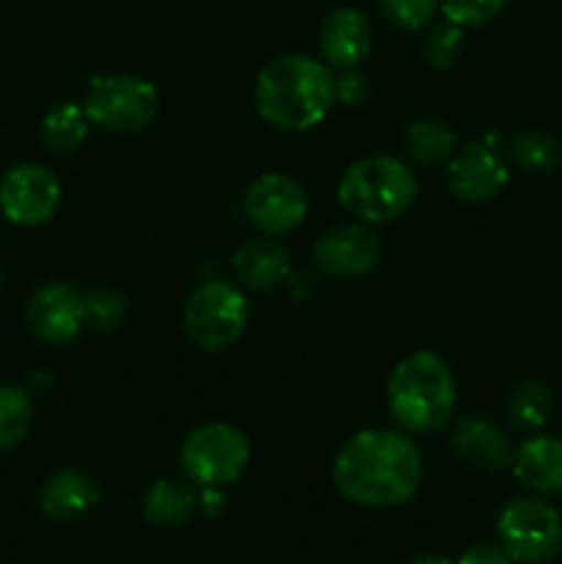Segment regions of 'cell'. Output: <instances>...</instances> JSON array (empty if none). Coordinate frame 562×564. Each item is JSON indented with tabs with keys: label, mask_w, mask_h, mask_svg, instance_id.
<instances>
[{
	"label": "cell",
	"mask_w": 562,
	"mask_h": 564,
	"mask_svg": "<svg viewBox=\"0 0 562 564\" xmlns=\"http://www.w3.org/2000/svg\"><path fill=\"white\" fill-rule=\"evenodd\" d=\"M422 455L406 435L361 430L334 457V485L358 507H397L422 488Z\"/></svg>",
	"instance_id": "obj_1"
},
{
	"label": "cell",
	"mask_w": 562,
	"mask_h": 564,
	"mask_svg": "<svg viewBox=\"0 0 562 564\" xmlns=\"http://www.w3.org/2000/svg\"><path fill=\"white\" fill-rule=\"evenodd\" d=\"M257 110L268 124L301 132L325 119L336 99V80L309 55H281L257 77Z\"/></svg>",
	"instance_id": "obj_2"
},
{
	"label": "cell",
	"mask_w": 562,
	"mask_h": 564,
	"mask_svg": "<svg viewBox=\"0 0 562 564\" xmlns=\"http://www.w3.org/2000/svg\"><path fill=\"white\" fill-rule=\"evenodd\" d=\"M455 378L444 358L430 350L411 352L389 378V408L411 433H435L455 413Z\"/></svg>",
	"instance_id": "obj_3"
},
{
	"label": "cell",
	"mask_w": 562,
	"mask_h": 564,
	"mask_svg": "<svg viewBox=\"0 0 562 564\" xmlns=\"http://www.w3.org/2000/svg\"><path fill=\"white\" fill-rule=\"evenodd\" d=\"M417 191V176L402 160L372 154L345 171L336 196L364 224H389L411 207Z\"/></svg>",
	"instance_id": "obj_4"
},
{
	"label": "cell",
	"mask_w": 562,
	"mask_h": 564,
	"mask_svg": "<svg viewBox=\"0 0 562 564\" xmlns=\"http://www.w3.org/2000/svg\"><path fill=\"white\" fill-rule=\"evenodd\" d=\"M248 457L251 446L242 430L213 422L187 435L180 449V466L185 477L202 488H224L246 471Z\"/></svg>",
	"instance_id": "obj_5"
},
{
	"label": "cell",
	"mask_w": 562,
	"mask_h": 564,
	"mask_svg": "<svg viewBox=\"0 0 562 564\" xmlns=\"http://www.w3.org/2000/svg\"><path fill=\"white\" fill-rule=\"evenodd\" d=\"M248 325V301L226 281H204L191 292L185 306V334L207 352L226 350Z\"/></svg>",
	"instance_id": "obj_6"
},
{
	"label": "cell",
	"mask_w": 562,
	"mask_h": 564,
	"mask_svg": "<svg viewBox=\"0 0 562 564\" xmlns=\"http://www.w3.org/2000/svg\"><path fill=\"white\" fill-rule=\"evenodd\" d=\"M496 534L512 562L543 564L560 554L562 518L549 501L538 496H521L499 512Z\"/></svg>",
	"instance_id": "obj_7"
},
{
	"label": "cell",
	"mask_w": 562,
	"mask_h": 564,
	"mask_svg": "<svg viewBox=\"0 0 562 564\" xmlns=\"http://www.w3.org/2000/svg\"><path fill=\"white\" fill-rule=\"evenodd\" d=\"M86 116L110 132H138L154 121L160 110L158 88L136 75L97 77L88 88Z\"/></svg>",
	"instance_id": "obj_8"
},
{
	"label": "cell",
	"mask_w": 562,
	"mask_h": 564,
	"mask_svg": "<svg viewBox=\"0 0 562 564\" xmlns=\"http://www.w3.org/2000/svg\"><path fill=\"white\" fill-rule=\"evenodd\" d=\"M61 204V182L39 163H22L0 180V213L17 226H42Z\"/></svg>",
	"instance_id": "obj_9"
},
{
	"label": "cell",
	"mask_w": 562,
	"mask_h": 564,
	"mask_svg": "<svg viewBox=\"0 0 562 564\" xmlns=\"http://www.w3.org/2000/svg\"><path fill=\"white\" fill-rule=\"evenodd\" d=\"M306 193L292 176L264 174L246 191V215L264 235H287L306 218Z\"/></svg>",
	"instance_id": "obj_10"
},
{
	"label": "cell",
	"mask_w": 562,
	"mask_h": 564,
	"mask_svg": "<svg viewBox=\"0 0 562 564\" xmlns=\"http://www.w3.org/2000/svg\"><path fill=\"white\" fill-rule=\"evenodd\" d=\"M380 259V240L367 226H339L314 242V262L325 275L356 279L369 273Z\"/></svg>",
	"instance_id": "obj_11"
},
{
	"label": "cell",
	"mask_w": 562,
	"mask_h": 564,
	"mask_svg": "<svg viewBox=\"0 0 562 564\" xmlns=\"http://www.w3.org/2000/svg\"><path fill=\"white\" fill-rule=\"evenodd\" d=\"M28 323L36 339L47 345H66L86 323L83 295L69 284H44L28 303Z\"/></svg>",
	"instance_id": "obj_12"
},
{
	"label": "cell",
	"mask_w": 562,
	"mask_h": 564,
	"mask_svg": "<svg viewBox=\"0 0 562 564\" xmlns=\"http://www.w3.org/2000/svg\"><path fill=\"white\" fill-rule=\"evenodd\" d=\"M450 187L463 202H488L507 185V165L485 143H468L450 160Z\"/></svg>",
	"instance_id": "obj_13"
},
{
	"label": "cell",
	"mask_w": 562,
	"mask_h": 564,
	"mask_svg": "<svg viewBox=\"0 0 562 564\" xmlns=\"http://www.w3.org/2000/svg\"><path fill=\"white\" fill-rule=\"evenodd\" d=\"M320 50L336 69H356L372 50V28L356 9H334L320 25Z\"/></svg>",
	"instance_id": "obj_14"
},
{
	"label": "cell",
	"mask_w": 562,
	"mask_h": 564,
	"mask_svg": "<svg viewBox=\"0 0 562 564\" xmlns=\"http://www.w3.org/2000/svg\"><path fill=\"white\" fill-rule=\"evenodd\" d=\"M452 446L463 463L479 468V471H501L512 463L510 441L488 419H461L455 433H452Z\"/></svg>",
	"instance_id": "obj_15"
},
{
	"label": "cell",
	"mask_w": 562,
	"mask_h": 564,
	"mask_svg": "<svg viewBox=\"0 0 562 564\" xmlns=\"http://www.w3.org/2000/svg\"><path fill=\"white\" fill-rule=\"evenodd\" d=\"M512 474L523 488L540 496L562 494V438H529L512 457Z\"/></svg>",
	"instance_id": "obj_16"
},
{
	"label": "cell",
	"mask_w": 562,
	"mask_h": 564,
	"mask_svg": "<svg viewBox=\"0 0 562 564\" xmlns=\"http://www.w3.org/2000/svg\"><path fill=\"white\" fill-rule=\"evenodd\" d=\"M99 501V490L86 474L58 471L47 477L39 490V507L53 521H77L91 512Z\"/></svg>",
	"instance_id": "obj_17"
},
{
	"label": "cell",
	"mask_w": 562,
	"mask_h": 564,
	"mask_svg": "<svg viewBox=\"0 0 562 564\" xmlns=\"http://www.w3.org/2000/svg\"><path fill=\"white\" fill-rule=\"evenodd\" d=\"M235 268L237 279L251 290H270L279 281L287 279L290 273V257L281 242L262 237V240H251L235 253Z\"/></svg>",
	"instance_id": "obj_18"
},
{
	"label": "cell",
	"mask_w": 562,
	"mask_h": 564,
	"mask_svg": "<svg viewBox=\"0 0 562 564\" xmlns=\"http://www.w3.org/2000/svg\"><path fill=\"white\" fill-rule=\"evenodd\" d=\"M196 505H198V496L191 485L171 482V479H158V482L143 494L141 512L149 523H154V527L171 529L191 521Z\"/></svg>",
	"instance_id": "obj_19"
},
{
	"label": "cell",
	"mask_w": 562,
	"mask_h": 564,
	"mask_svg": "<svg viewBox=\"0 0 562 564\" xmlns=\"http://www.w3.org/2000/svg\"><path fill=\"white\" fill-rule=\"evenodd\" d=\"M88 135V116L86 108L75 102H61L44 116L42 121V141L50 152L69 154L86 141Z\"/></svg>",
	"instance_id": "obj_20"
},
{
	"label": "cell",
	"mask_w": 562,
	"mask_h": 564,
	"mask_svg": "<svg viewBox=\"0 0 562 564\" xmlns=\"http://www.w3.org/2000/svg\"><path fill=\"white\" fill-rule=\"evenodd\" d=\"M406 154L413 160V163H439V160L452 158L457 147V132L452 127H446L444 121H417L406 130Z\"/></svg>",
	"instance_id": "obj_21"
},
{
	"label": "cell",
	"mask_w": 562,
	"mask_h": 564,
	"mask_svg": "<svg viewBox=\"0 0 562 564\" xmlns=\"http://www.w3.org/2000/svg\"><path fill=\"white\" fill-rule=\"evenodd\" d=\"M507 416L518 430H538L551 416V394L538 380H523L507 397Z\"/></svg>",
	"instance_id": "obj_22"
},
{
	"label": "cell",
	"mask_w": 562,
	"mask_h": 564,
	"mask_svg": "<svg viewBox=\"0 0 562 564\" xmlns=\"http://www.w3.org/2000/svg\"><path fill=\"white\" fill-rule=\"evenodd\" d=\"M33 424V402L17 386H0V452H9L25 441Z\"/></svg>",
	"instance_id": "obj_23"
},
{
	"label": "cell",
	"mask_w": 562,
	"mask_h": 564,
	"mask_svg": "<svg viewBox=\"0 0 562 564\" xmlns=\"http://www.w3.org/2000/svg\"><path fill=\"white\" fill-rule=\"evenodd\" d=\"M510 158L516 160L518 169L545 174L560 163V143L543 130H523L510 141Z\"/></svg>",
	"instance_id": "obj_24"
},
{
	"label": "cell",
	"mask_w": 562,
	"mask_h": 564,
	"mask_svg": "<svg viewBox=\"0 0 562 564\" xmlns=\"http://www.w3.org/2000/svg\"><path fill=\"white\" fill-rule=\"evenodd\" d=\"M83 312H86V323H91L97 330H116L125 323L127 301L119 292L88 290L83 292Z\"/></svg>",
	"instance_id": "obj_25"
},
{
	"label": "cell",
	"mask_w": 562,
	"mask_h": 564,
	"mask_svg": "<svg viewBox=\"0 0 562 564\" xmlns=\"http://www.w3.org/2000/svg\"><path fill=\"white\" fill-rule=\"evenodd\" d=\"M424 58L430 61L439 69H450L455 66V61L461 58L463 50V25L455 22H444V25H435L433 31L424 36Z\"/></svg>",
	"instance_id": "obj_26"
},
{
	"label": "cell",
	"mask_w": 562,
	"mask_h": 564,
	"mask_svg": "<svg viewBox=\"0 0 562 564\" xmlns=\"http://www.w3.org/2000/svg\"><path fill=\"white\" fill-rule=\"evenodd\" d=\"M386 20L395 22L402 31H417L424 28L435 17L439 0H380Z\"/></svg>",
	"instance_id": "obj_27"
},
{
	"label": "cell",
	"mask_w": 562,
	"mask_h": 564,
	"mask_svg": "<svg viewBox=\"0 0 562 564\" xmlns=\"http://www.w3.org/2000/svg\"><path fill=\"white\" fill-rule=\"evenodd\" d=\"M507 0H441V11L455 25H483L490 22Z\"/></svg>",
	"instance_id": "obj_28"
},
{
	"label": "cell",
	"mask_w": 562,
	"mask_h": 564,
	"mask_svg": "<svg viewBox=\"0 0 562 564\" xmlns=\"http://www.w3.org/2000/svg\"><path fill=\"white\" fill-rule=\"evenodd\" d=\"M367 94H369V86L358 72L347 69L345 75L336 80V99H342L345 105H361L364 99H367Z\"/></svg>",
	"instance_id": "obj_29"
},
{
	"label": "cell",
	"mask_w": 562,
	"mask_h": 564,
	"mask_svg": "<svg viewBox=\"0 0 562 564\" xmlns=\"http://www.w3.org/2000/svg\"><path fill=\"white\" fill-rule=\"evenodd\" d=\"M457 564H512V560L507 556V551L501 545L477 543L463 551Z\"/></svg>",
	"instance_id": "obj_30"
},
{
	"label": "cell",
	"mask_w": 562,
	"mask_h": 564,
	"mask_svg": "<svg viewBox=\"0 0 562 564\" xmlns=\"http://www.w3.org/2000/svg\"><path fill=\"white\" fill-rule=\"evenodd\" d=\"M198 505H202V510L207 512V516H218V512L224 510V496H220L218 488H204Z\"/></svg>",
	"instance_id": "obj_31"
},
{
	"label": "cell",
	"mask_w": 562,
	"mask_h": 564,
	"mask_svg": "<svg viewBox=\"0 0 562 564\" xmlns=\"http://www.w3.org/2000/svg\"><path fill=\"white\" fill-rule=\"evenodd\" d=\"M406 564H455V562L444 560V556H417V560H411Z\"/></svg>",
	"instance_id": "obj_32"
},
{
	"label": "cell",
	"mask_w": 562,
	"mask_h": 564,
	"mask_svg": "<svg viewBox=\"0 0 562 564\" xmlns=\"http://www.w3.org/2000/svg\"><path fill=\"white\" fill-rule=\"evenodd\" d=\"M0 286H3V273H0Z\"/></svg>",
	"instance_id": "obj_33"
}]
</instances>
